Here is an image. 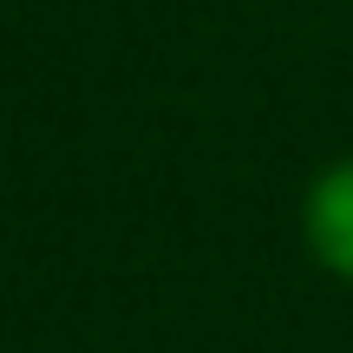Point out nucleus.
<instances>
[{
	"label": "nucleus",
	"mask_w": 353,
	"mask_h": 353,
	"mask_svg": "<svg viewBox=\"0 0 353 353\" xmlns=\"http://www.w3.org/2000/svg\"><path fill=\"white\" fill-rule=\"evenodd\" d=\"M301 242L334 281L353 288V157L321 164V176L301 190Z\"/></svg>",
	"instance_id": "f257e3e1"
}]
</instances>
